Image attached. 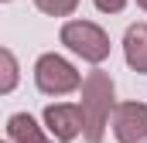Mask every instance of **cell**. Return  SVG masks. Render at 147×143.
Masks as SVG:
<instances>
[{"label":"cell","mask_w":147,"mask_h":143,"mask_svg":"<svg viewBox=\"0 0 147 143\" xmlns=\"http://www.w3.org/2000/svg\"><path fill=\"white\" fill-rule=\"evenodd\" d=\"M123 58H127V65L134 72L147 75V21L127 27V34H123Z\"/></svg>","instance_id":"obj_7"},{"label":"cell","mask_w":147,"mask_h":143,"mask_svg":"<svg viewBox=\"0 0 147 143\" xmlns=\"http://www.w3.org/2000/svg\"><path fill=\"white\" fill-rule=\"evenodd\" d=\"M34 7L48 17H69V14H75L79 0H34Z\"/></svg>","instance_id":"obj_9"},{"label":"cell","mask_w":147,"mask_h":143,"mask_svg":"<svg viewBox=\"0 0 147 143\" xmlns=\"http://www.w3.org/2000/svg\"><path fill=\"white\" fill-rule=\"evenodd\" d=\"M7 140L10 143H58L48 133V126H38V119L31 112L7 116Z\"/></svg>","instance_id":"obj_6"},{"label":"cell","mask_w":147,"mask_h":143,"mask_svg":"<svg viewBox=\"0 0 147 143\" xmlns=\"http://www.w3.org/2000/svg\"><path fill=\"white\" fill-rule=\"evenodd\" d=\"M7 143H10V140H7Z\"/></svg>","instance_id":"obj_13"},{"label":"cell","mask_w":147,"mask_h":143,"mask_svg":"<svg viewBox=\"0 0 147 143\" xmlns=\"http://www.w3.org/2000/svg\"><path fill=\"white\" fill-rule=\"evenodd\" d=\"M0 68H3L0 92H3V96H10V92H14V85H17V58H14V51H10V48H3V51H0Z\"/></svg>","instance_id":"obj_8"},{"label":"cell","mask_w":147,"mask_h":143,"mask_svg":"<svg viewBox=\"0 0 147 143\" xmlns=\"http://www.w3.org/2000/svg\"><path fill=\"white\" fill-rule=\"evenodd\" d=\"M58 41L72 51L75 58L89 61V65H103L110 58V34L96 24V21H65L62 31H58Z\"/></svg>","instance_id":"obj_2"},{"label":"cell","mask_w":147,"mask_h":143,"mask_svg":"<svg viewBox=\"0 0 147 143\" xmlns=\"http://www.w3.org/2000/svg\"><path fill=\"white\" fill-rule=\"evenodd\" d=\"M92 3H96L99 14H120V10L127 7V0H92Z\"/></svg>","instance_id":"obj_10"},{"label":"cell","mask_w":147,"mask_h":143,"mask_svg":"<svg viewBox=\"0 0 147 143\" xmlns=\"http://www.w3.org/2000/svg\"><path fill=\"white\" fill-rule=\"evenodd\" d=\"M113 136L116 143H147V102H116L113 112Z\"/></svg>","instance_id":"obj_4"},{"label":"cell","mask_w":147,"mask_h":143,"mask_svg":"<svg viewBox=\"0 0 147 143\" xmlns=\"http://www.w3.org/2000/svg\"><path fill=\"white\" fill-rule=\"evenodd\" d=\"M34 85L45 96H69V92H75L82 85V75L75 72V65L69 58L48 51V55H41L34 61Z\"/></svg>","instance_id":"obj_3"},{"label":"cell","mask_w":147,"mask_h":143,"mask_svg":"<svg viewBox=\"0 0 147 143\" xmlns=\"http://www.w3.org/2000/svg\"><path fill=\"white\" fill-rule=\"evenodd\" d=\"M79 109H82V119H86V130H82L86 143H103L106 140V126L113 123V112H116V85H113L110 72L96 68L82 78Z\"/></svg>","instance_id":"obj_1"},{"label":"cell","mask_w":147,"mask_h":143,"mask_svg":"<svg viewBox=\"0 0 147 143\" xmlns=\"http://www.w3.org/2000/svg\"><path fill=\"white\" fill-rule=\"evenodd\" d=\"M137 7H140V10H147V0H137Z\"/></svg>","instance_id":"obj_11"},{"label":"cell","mask_w":147,"mask_h":143,"mask_svg":"<svg viewBox=\"0 0 147 143\" xmlns=\"http://www.w3.org/2000/svg\"><path fill=\"white\" fill-rule=\"evenodd\" d=\"M3 3H10V0H3Z\"/></svg>","instance_id":"obj_12"},{"label":"cell","mask_w":147,"mask_h":143,"mask_svg":"<svg viewBox=\"0 0 147 143\" xmlns=\"http://www.w3.org/2000/svg\"><path fill=\"white\" fill-rule=\"evenodd\" d=\"M45 126H48V133L58 143H72L86 130V119H82L79 102L75 106L72 102H51V106H45Z\"/></svg>","instance_id":"obj_5"}]
</instances>
